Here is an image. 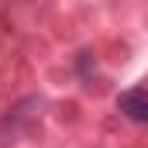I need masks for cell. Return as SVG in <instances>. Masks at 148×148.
Returning <instances> with one entry per match:
<instances>
[{
    "instance_id": "cell-1",
    "label": "cell",
    "mask_w": 148,
    "mask_h": 148,
    "mask_svg": "<svg viewBox=\"0 0 148 148\" xmlns=\"http://www.w3.org/2000/svg\"><path fill=\"white\" fill-rule=\"evenodd\" d=\"M117 107L124 117H131L134 124H145L148 121V90L145 86H134V90H124L117 97Z\"/></svg>"
}]
</instances>
